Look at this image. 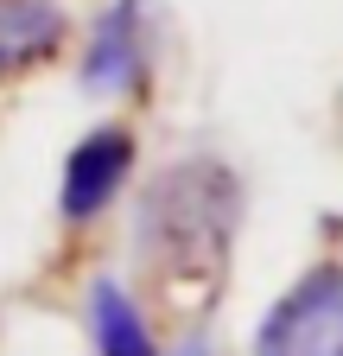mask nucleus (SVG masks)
<instances>
[{
	"label": "nucleus",
	"instance_id": "nucleus-2",
	"mask_svg": "<svg viewBox=\"0 0 343 356\" xmlns=\"http://www.w3.org/2000/svg\"><path fill=\"white\" fill-rule=\"evenodd\" d=\"M254 356H343V261L306 267L254 325Z\"/></svg>",
	"mask_w": 343,
	"mask_h": 356
},
{
	"label": "nucleus",
	"instance_id": "nucleus-3",
	"mask_svg": "<svg viewBox=\"0 0 343 356\" xmlns=\"http://www.w3.org/2000/svg\"><path fill=\"white\" fill-rule=\"evenodd\" d=\"M134 159H140V140L127 121H96L83 140L64 153V172H58V216L64 222H96L115 210V197L127 191L134 178Z\"/></svg>",
	"mask_w": 343,
	"mask_h": 356
},
{
	"label": "nucleus",
	"instance_id": "nucleus-1",
	"mask_svg": "<svg viewBox=\"0 0 343 356\" xmlns=\"http://www.w3.org/2000/svg\"><path fill=\"white\" fill-rule=\"evenodd\" d=\"M242 229V185L217 153L172 159L134 210V248L140 267L172 293H210L229 267Z\"/></svg>",
	"mask_w": 343,
	"mask_h": 356
},
{
	"label": "nucleus",
	"instance_id": "nucleus-6",
	"mask_svg": "<svg viewBox=\"0 0 343 356\" xmlns=\"http://www.w3.org/2000/svg\"><path fill=\"white\" fill-rule=\"evenodd\" d=\"M90 337H96V356H165L147 312L134 305L121 280H96L90 286Z\"/></svg>",
	"mask_w": 343,
	"mask_h": 356
},
{
	"label": "nucleus",
	"instance_id": "nucleus-5",
	"mask_svg": "<svg viewBox=\"0 0 343 356\" xmlns=\"http://www.w3.org/2000/svg\"><path fill=\"white\" fill-rule=\"evenodd\" d=\"M70 19L58 0H0V83H19L64 58Z\"/></svg>",
	"mask_w": 343,
	"mask_h": 356
},
{
	"label": "nucleus",
	"instance_id": "nucleus-7",
	"mask_svg": "<svg viewBox=\"0 0 343 356\" xmlns=\"http://www.w3.org/2000/svg\"><path fill=\"white\" fill-rule=\"evenodd\" d=\"M165 356H210V343H203V337H191V343H178V350H165Z\"/></svg>",
	"mask_w": 343,
	"mask_h": 356
},
{
	"label": "nucleus",
	"instance_id": "nucleus-4",
	"mask_svg": "<svg viewBox=\"0 0 343 356\" xmlns=\"http://www.w3.org/2000/svg\"><path fill=\"white\" fill-rule=\"evenodd\" d=\"M153 83V13L147 0H108L83 38V89L90 96H147Z\"/></svg>",
	"mask_w": 343,
	"mask_h": 356
}]
</instances>
